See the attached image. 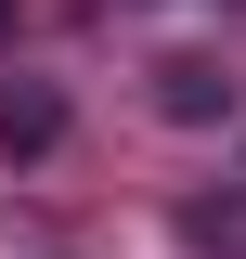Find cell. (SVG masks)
I'll return each mask as SVG.
<instances>
[{"label":"cell","instance_id":"obj_1","mask_svg":"<svg viewBox=\"0 0 246 259\" xmlns=\"http://www.w3.org/2000/svg\"><path fill=\"white\" fill-rule=\"evenodd\" d=\"M155 117H182V130H208V117H233V78H220V65H155Z\"/></svg>","mask_w":246,"mask_h":259},{"label":"cell","instance_id":"obj_2","mask_svg":"<svg viewBox=\"0 0 246 259\" xmlns=\"http://www.w3.org/2000/svg\"><path fill=\"white\" fill-rule=\"evenodd\" d=\"M65 143V104L52 91H0V156H52Z\"/></svg>","mask_w":246,"mask_h":259},{"label":"cell","instance_id":"obj_3","mask_svg":"<svg viewBox=\"0 0 246 259\" xmlns=\"http://www.w3.org/2000/svg\"><path fill=\"white\" fill-rule=\"evenodd\" d=\"M0 39H13V0H0Z\"/></svg>","mask_w":246,"mask_h":259}]
</instances>
